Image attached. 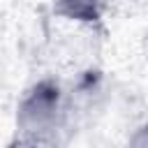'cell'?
I'll use <instances>...</instances> for the list:
<instances>
[{
	"mask_svg": "<svg viewBox=\"0 0 148 148\" xmlns=\"http://www.w3.org/2000/svg\"><path fill=\"white\" fill-rule=\"evenodd\" d=\"M130 143L132 146H148V123L136 127V132L130 136Z\"/></svg>",
	"mask_w": 148,
	"mask_h": 148,
	"instance_id": "cell-3",
	"label": "cell"
},
{
	"mask_svg": "<svg viewBox=\"0 0 148 148\" xmlns=\"http://www.w3.org/2000/svg\"><path fill=\"white\" fill-rule=\"evenodd\" d=\"M53 12L67 21L95 23L104 14V0H56Z\"/></svg>",
	"mask_w": 148,
	"mask_h": 148,
	"instance_id": "cell-2",
	"label": "cell"
},
{
	"mask_svg": "<svg viewBox=\"0 0 148 148\" xmlns=\"http://www.w3.org/2000/svg\"><path fill=\"white\" fill-rule=\"evenodd\" d=\"M65 125V99L56 81L42 79L30 86L16 106V141L25 146L56 143Z\"/></svg>",
	"mask_w": 148,
	"mask_h": 148,
	"instance_id": "cell-1",
	"label": "cell"
}]
</instances>
